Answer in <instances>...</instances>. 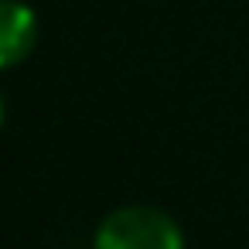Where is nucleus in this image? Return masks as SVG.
I'll use <instances>...</instances> for the list:
<instances>
[{"mask_svg": "<svg viewBox=\"0 0 249 249\" xmlns=\"http://www.w3.org/2000/svg\"><path fill=\"white\" fill-rule=\"evenodd\" d=\"M92 249H184V235L167 212L154 205H126L99 222Z\"/></svg>", "mask_w": 249, "mask_h": 249, "instance_id": "nucleus-1", "label": "nucleus"}, {"mask_svg": "<svg viewBox=\"0 0 249 249\" xmlns=\"http://www.w3.org/2000/svg\"><path fill=\"white\" fill-rule=\"evenodd\" d=\"M38 41V18L21 0H0V69H11L31 55Z\"/></svg>", "mask_w": 249, "mask_h": 249, "instance_id": "nucleus-2", "label": "nucleus"}, {"mask_svg": "<svg viewBox=\"0 0 249 249\" xmlns=\"http://www.w3.org/2000/svg\"><path fill=\"white\" fill-rule=\"evenodd\" d=\"M0 123H4V103H0Z\"/></svg>", "mask_w": 249, "mask_h": 249, "instance_id": "nucleus-3", "label": "nucleus"}]
</instances>
